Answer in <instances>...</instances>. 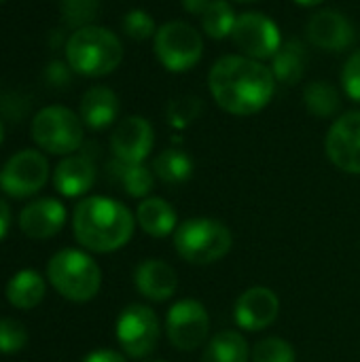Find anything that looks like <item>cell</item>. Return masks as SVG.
I'll list each match as a JSON object with an SVG mask.
<instances>
[{"label": "cell", "instance_id": "cell-1", "mask_svg": "<svg viewBox=\"0 0 360 362\" xmlns=\"http://www.w3.org/2000/svg\"><path fill=\"white\" fill-rule=\"evenodd\" d=\"M276 76L269 66L246 55H223L208 74V87L219 108L233 117L261 112L276 93Z\"/></svg>", "mask_w": 360, "mask_h": 362}, {"label": "cell", "instance_id": "cell-2", "mask_svg": "<svg viewBox=\"0 0 360 362\" xmlns=\"http://www.w3.org/2000/svg\"><path fill=\"white\" fill-rule=\"evenodd\" d=\"M74 238L91 252H115L123 248L136 229V216L129 208L112 197L93 195L74 208Z\"/></svg>", "mask_w": 360, "mask_h": 362}, {"label": "cell", "instance_id": "cell-3", "mask_svg": "<svg viewBox=\"0 0 360 362\" xmlns=\"http://www.w3.org/2000/svg\"><path fill=\"white\" fill-rule=\"evenodd\" d=\"M64 49L68 66L83 76H106L123 62V45L119 36L102 25L74 30Z\"/></svg>", "mask_w": 360, "mask_h": 362}, {"label": "cell", "instance_id": "cell-4", "mask_svg": "<svg viewBox=\"0 0 360 362\" xmlns=\"http://www.w3.org/2000/svg\"><path fill=\"white\" fill-rule=\"evenodd\" d=\"M47 276L53 288L74 303L91 301L102 286V272L98 263L74 248L55 252L49 261Z\"/></svg>", "mask_w": 360, "mask_h": 362}, {"label": "cell", "instance_id": "cell-5", "mask_svg": "<svg viewBox=\"0 0 360 362\" xmlns=\"http://www.w3.org/2000/svg\"><path fill=\"white\" fill-rule=\"evenodd\" d=\"M233 244L229 227L214 218H191L176 227L174 248L193 265H210L223 259Z\"/></svg>", "mask_w": 360, "mask_h": 362}, {"label": "cell", "instance_id": "cell-6", "mask_svg": "<svg viewBox=\"0 0 360 362\" xmlns=\"http://www.w3.org/2000/svg\"><path fill=\"white\" fill-rule=\"evenodd\" d=\"M153 51L168 72H187L204 55V36L187 21H168L157 28Z\"/></svg>", "mask_w": 360, "mask_h": 362}, {"label": "cell", "instance_id": "cell-7", "mask_svg": "<svg viewBox=\"0 0 360 362\" xmlns=\"http://www.w3.org/2000/svg\"><path fill=\"white\" fill-rule=\"evenodd\" d=\"M83 121L66 106H47L32 119L34 142L51 155H72L83 144Z\"/></svg>", "mask_w": 360, "mask_h": 362}, {"label": "cell", "instance_id": "cell-8", "mask_svg": "<svg viewBox=\"0 0 360 362\" xmlns=\"http://www.w3.org/2000/svg\"><path fill=\"white\" fill-rule=\"evenodd\" d=\"M231 40L242 55L259 62L272 59L282 47V34L278 23L265 13L257 11H246L238 15Z\"/></svg>", "mask_w": 360, "mask_h": 362}, {"label": "cell", "instance_id": "cell-9", "mask_svg": "<svg viewBox=\"0 0 360 362\" xmlns=\"http://www.w3.org/2000/svg\"><path fill=\"white\" fill-rule=\"evenodd\" d=\"M117 341L129 358H146L159 341L157 314L149 305H127L117 318Z\"/></svg>", "mask_w": 360, "mask_h": 362}, {"label": "cell", "instance_id": "cell-10", "mask_svg": "<svg viewBox=\"0 0 360 362\" xmlns=\"http://www.w3.org/2000/svg\"><path fill=\"white\" fill-rule=\"evenodd\" d=\"M210 333V316L206 308L195 299L176 301L166 314V335L170 344L180 352H193L202 348Z\"/></svg>", "mask_w": 360, "mask_h": 362}, {"label": "cell", "instance_id": "cell-11", "mask_svg": "<svg viewBox=\"0 0 360 362\" xmlns=\"http://www.w3.org/2000/svg\"><path fill=\"white\" fill-rule=\"evenodd\" d=\"M49 178V163L42 153L38 151H19L13 155L2 172H0V187L6 195L21 199L38 193Z\"/></svg>", "mask_w": 360, "mask_h": 362}, {"label": "cell", "instance_id": "cell-12", "mask_svg": "<svg viewBox=\"0 0 360 362\" xmlns=\"http://www.w3.org/2000/svg\"><path fill=\"white\" fill-rule=\"evenodd\" d=\"M325 151L335 168L360 176V110L344 112L333 121L325 138Z\"/></svg>", "mask_w": 360, "mask_h": 362}, {"label": "cell", "instance_id": "cell-13", "mask_svg": "<svg viewBox=\"0 0 360 362\" xmlns=\"http://www.w3.org/2000/svg\"><path fill=\"white\" fill-rule=\"evenodd\" d=\"M306 34L314 47L331 53L346 51L356 40V30L352 21L337 8L316 11L306 25Z\"/></svg>", "mask_w": 360, "mask_h": 362}, {"label": "cell", "instance_id": "cell-14", "mask_svg": "<svg viewBox=\"0 0 360 362\" xmlns=\"http://www.w3.org/2000/svg\"><path fill=\"white\" fill-rule=\"evenodd\" d=\"M155 144L153 125L138 115L125 117L117 123L110 136V148L115 159L123 163H144Z\"/></svg>", "mask_w": 360, "mask_h": 362}, {"label": "cell", "instance_id": "cell-15", "mask_svg": "<svg viewBox=\"0 0 360 362\" xmlns=\"http://www.w3.org/2000/svg\"><path fill=\"white\" fill-rule=\"evenodd\" d=\"M280 314V301L278 295L272 288L265 286H252L244 291L233 308V320L240 329L248 333L265 331L276 322Z\"/></svg>", "mask_w": 360, "mask_h": 362}, {"label": "cell", "instance_id": "cell-16", "mask_svg": "<svg viewBox=\"0 0 360 362\" xmlns=\"http://www.w3.org/2000/svg\"><path fill=\"white\" fill-rule=\"evenodd\" d=\"M66 223V208L62 202L53 197L36 199L28 204L19 214L21 231L32 240H47L53 238Z\"/></svg>", "mask_w": 360, "mask_h": 362}, {"label": "cell", "instance_id": "cell-17", "mask_svg": "<svg viewBox=\"0 0 360 362\" xmlns=\"http://www.w3.org/2000/svg\"><path fill=\"white\" fill-rule=\"evenodd\" d=\"M134 284L138 293L155 303L168 301L178 288V278L172 265L161 259H146L134 272Z\"/></svg>", "mask_w": 360, "mask_h": 362}, {"label": "cell", "instance_id": "cell-18", "mask_svg": "<svg viewBox=\"0 0 360 362\" xmlns=\"http://www.w3.org/2000/svg\"><path fill=\"white\" fill-rule=\"evenodd\" d=\"M95 182V165L87 155H68L53 172V185L64 197L85 195Z\"/></svg>", "mask_w": 360, "mask_h": 362}, {"label": "cell", "instance_id": "cell-19", "mask_svg": "<svg viewBox=\"0 0 360 362\" xmlns=\"http://www.w3.org/2000/svg\"><path fill=\"white\" fill-rule=\"evenodd\" d=\"M81 121L91 129H106L119 117V98L110 87L95 85L81 98Z\"/></svg>", "mask_w": 360, "mask_h": 362}, {"label": "cell", "instance_id": "cell-20", "mask_svg": "<svg viewBox=\"0 0 360 362\" xmlns=\"http://www.w3.org/2000/svg\"><path fill=\"white\" fill-rule=\"evenodd\" d=\"M136 221L140 229L153 238H168L176 231L178 218L172 204L161 197H146L136 210Z\"/></svg>", "mask_w": 360, "mask_h": 362}, {"label": "cell", "instance_id": "cell-21", "mask_svg": "<svg viewBox=\"0 0 360 362\" xmlns=\"http://www.w3.org/2000/svg\"><path fill=\"white\" fill-rule=\"evenodd\" d=\"M308 68V51L299 38H291L282 42L278 53L272 57V72L278 83L297 85L303 81Z\"/></svg>", "mask_w": 360, "mask_h": 362}, {"label": "cell", "instance_id": "cell-22", "mask_svg": "<svg viewBox=\"0 0 360 362\" xmlns=\"http://www.w3.org/2000/svg\"><path fill=\"white\" fill-rule=\"evenodd\" d=\"M45 280L34 269L17 272L6 284V299L17 310H32L45 299Z\"/></svg>", "mask_w": 360, "mask_h": 362}, {"label": "cell", "instance_id": "cell-23", "mask_svg": "<svg viewBox=\"0 0 360 362\" xmlns=\"http://www.w3.org/2000/svg\"><path fill=\"white\" fill-rule=\"evenodd\" d=\"M108 170L129 197L146 199L155 187V172L149 170L144 163H123V161L115 159L108 165Z\"/></svg>", "mask_w": 360, "mask_h": 362}, {"label": "cell", "instance_id": "cell-24", "mask_svg": "<svg viewBox=\"0 0 360 362\" xmlns=\"http://www.w3.org/2000/svg\"><path fill=\"white\" fill-rule=\"evenodd\" d=\"M250 348L238 331H223L214 335L204 350L202 362H248Z\"/></svg>", "mask_w": 360, "mask_h": 362}, {"label": "cell", "instance_id": "cell-25", "mask_svg": "<svg viewBox=\"0 0 360 362\" xmlns=\"http://www.w3.org/2000/svg\"><path fill=\"white\" fill-rule=\"evenodd\" d=\"M153 172L166 185H182L193 176V159L182 148H166L155 157Z\"/></svg>", "mask_w": 360, "mask_h": 362}, {"label": "cell", "instance_id": "cell-26", "mask_svg": "<svg viewBox=\"0 0 360 362\" xmlns=\"http://www.w3.org/2000/svg\"><path fill=\"white\" fill-rule=\"evenodd\" d=\"M303 104L314 117L331 119L342 110V93L329 81H312L303 89Z\"/></svg>", "mask_w": 360, "mask_h": 362}, {"label": "cell", "instance_id": "cell-27", "mask_svg": "<svg viewBox=\"0 0 360 362\" xmlns=\"http://www.w3.org/2000/svg\"><path fill=\"white\" fill-rule=\"evenodd\" d=\"M199 19H202V30L206 32V36H210L214 40H223V38L231 36L238 15L229 0H212Z\"/></svg>", "mask_w": 360, "mask_h": 362}, {"label": "cell", "instance_id": "cell-28", "mask_svg": "<svg viewBox=\"0 0 360 362\" xmlns=\"http://www.w3.org/2000/svg\"><path fill=\"white\" fill-rule=\"evenodd\" d=\"M59 13L68 28L81 30L93 25L91 21L100 13V0H62Z\"/></svg>", "mask_w": 360, "mask_h": 362}, {"label": "cell", "instance_id": "cell-29", "mask_svg": "<svg viewBox=\"0 0 360 362\" xmlns=\"http://www.w3.org/2000/svg\"><path fill=\"white\" fill-rule=\"evenodd\" d=\"M202 108L204 104L197 95H180L168 106V123L174 129H185L202 115Z\"/></svg>", "mask_w": 360, "mask_h": 362}, {"label": "cell", "instance_id": "cell-30", "mask_svg": "<svg viewBox=\"0 0 360 362\" xmlns=\"http://www.w3.org/2000/svg\"><path fill=\"white\" fill-rule=\"evenodd\" d=\"M250 358L252 362H297V354L286 339L265 337L255 346Z\"/></svg>", "mask_w": 360, "mask_h": 362}, {"label": "cell", "instance_id": "cell-31", "mask_svg": "<svg viewBox=\"0 0 360 362\" xmlns=\"http://www.w3.org/2000/svg\"><path fill=\"white\" fill-rule=\"evenodd\" d=\"M121 28H123V32L132 40H146V38L155 36V32H157L155 19L144 8H132V11H127L123 15Z\"/></svg>", "mask_w": 360, "mask_h": 362}, {"label": "cell", "instance_id": "cell-32", "mask_svg": "<svg viewBox=\"0 0 360 362\" xmlns=\"http://www.w3.org/2000/svg\"><path fill=\"white\" fill-rule=\"evenodd\" d=\"M28 344V331L19 320L0 318V352L15 354Z\"/></svg>", "mask_w": 360, "mask_h": 362}, {"label": "cell", "instance_id": "cell-33", "mask_svg": "<svg viewBox=\"0 0 360 362\" xmlns=\"http://www.w3.org/2000/svg\"><path fill=\"white\" fill-rule=\"evenodd\" d=\"M342 87L352 102L360 104V49L346 59L342 68Z\"/></svg>", "mask_w": 360, "mask_h": 362}, {"label": "cell", "instance_id": "cell-34", "mask_svg": "<svg viewBox=\"0 0 360 362\" xmlns=\"http://www.w3.org/2000/svg\"><path fill=\"white\" fill-rule=\"evenodd\" d=\"M72 68L68 66V62L64 64V62H51L49 66H47V70H45V76H47V81L53 85V87H66L68 83H70V78H72Z\"/></svg>", "mask_w": 360, "mask_h": 362}, {"label": "cell", "instance_id": "cell-35", "mask_svg": "<svg viewBox=\"0 0 360 362\" xmlns=\"http://www.w3.org/2000/svg\"><path fill=\"white\" fill-rule=\"evenodd\" d=\"M81 362H127L125 356H121L115 350H95L91 354H87Z\"/></svg>", "mask_w": 360, "mask_h": 362}, {"label": "cell", "instance_id": "cell-36", "mask_svg": "<svg viewBox=\"0 0 360 362\" xmlns=\"http://www.w3.org/2000/svg\"><path fill=\"white\" fill-rule=\"evenodd\" d=\"M182 2V8L189 13V15H197L202 17L206 13V8L210 6L212 0H180Z\"/></svg>", "mask_w": 360, "mask_h": 362}, {"label": "cell", "instance_id": "cell-37", "mask_svg": "<svg viewBox=\"0 0 360 362\" xmlns=\"http://www.w3.org/2000/svg\"><path fill=\"white\" fill-rule=\"evenodd\" d=\"M8 223H11V210H8L6 202L0 197V240H4V235H6Z\"/></svg>", "mask_w": 360, "mask_h": 362}, {"label": "cell", "instance_id": "cell-38", "mask_svg": "<svg viewBox=\"0 0 360 362\" xmlns=\"http://www.w3.org/2000/svg\"><path fill=\"white\" fill-rule=\"evenodd\" d=\"M299 6H306V8H314V6H320L325 0H295Z\"/></svg>", "mask_w": 360, "mask_h": 362}, {"label": "cell", "instance_id": "cell-39", "mask_svg": "<svg viewBox=\"0 0 360 362\" xmlns=\"http://www.w3.org/2000/svg\"><path fill=\"white\" fill-rule=\"evenodd\" d=\"M2 140H4V125H2V121H0V144H2Z\"/></svg>", "mask_w": 360, "mask_h": 362}, {"label": "cell", "instance_id": "cell-40", "mask_svg": "<svg viewBox=\"0 0 360 362\" xmlns=\"http://www.w3.org/2000/svg\"><path fill=\"white\" fill-rule=\"evenodd\" d=\"M229 2H240V4H248V2H257V0H229Z\"/></svg>", "mask_w": 360, "mask_h": 362}, {"label": "cell", "instance_id": "cell-41", "mask_svg": "<svg viewBox=\"0 0 360 362\" xmlns=\"http://www.w3.org/2000/svg\"><path fill=\"white\" fill-rule=\"evenodd\" d=\"M149 362H166V361H149Z\"/></svg>", "mask_w": 360, "mask_h": 362}, {"label": "cell", "instance_id": "cell-42", "mask_svg": "<svg viewBox=\"0 0 360 362\" xmlns=\"http://www.w3.org/2000/svg\"><path fill=\"white\" fill-rule=\"evenodd\" d=\"M0 2H4V0H0Z\"/></svg>", "mask_w": 360, "mask_h": 362}]
</instances>
